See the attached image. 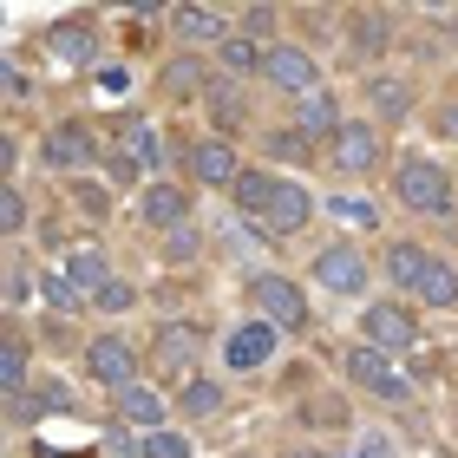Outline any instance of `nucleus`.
<instances>
[{
    "mask_svg": "<svg viewBox=\"0 0 458 458\" xmlns=\"http://www.w3.org/2000/svg\"><path fill=\"white\" fill-rule=\"evenodd\" d=\"M295 131H301V138H341L335 92H308V98H295Z\"/></svg>",
    "mask_w": 458,
    "mask_h": 458,
    "instance_id": "f8f14e48",
    "label": "nucleus"
},
{
    "mask_svg": "<svg viewBox=\"0 0 458 458\" xmlns=\"http://www.w3.org/2000/svg\"><path fill=\"white\" fill-rule=\"evenodd\" d=\"M66 282L79 288V295H106V288H112V268H106V256H98V249H72Z\"/></svg>",
    "mask_w": 458,
    "mask_h": 458,
    "instance_id": "f3484780",
    "label": "nucleus"
},
{
    "mask_svg": "<svg viewBox=\"0 0 458 458\" xmlns=\"http://www.w3.org/2000/svg\"><path fill=\"white\" fill-rule=\"evenodd\" d=\"M216 406H223V386H216V380H191V386H183V412H197V420H210Z\"/></svg>",
    "mask_w": 458,
    "mask_h": 458,
    "instance_id": "393cba45",
    "label": "nucleus"
},
{
    "mask_svg": "<svg viewBox=\"0 0 458 458\" xmlns=\"http://www.w3.org/2000/svg\"><path fill=\"white\" fill-rule=\"evenodd\" d=\"M39 295H47V308H59V315H72V308H79V288L66 276H47V282H39Z\"/></svg>",
    "mask_w": 458,
    "mask_h": 458,
    "instance_id": "cd10ccee",
    "label": "nucleus"
},
{
    "mask_svg": "<svg viewBox=\"0 0 458 458\" xmlns=\"http://www.w3.org/2000/svg\"><path fill=\"white\" fill-rule=\"evenodd\" d=\"M183 216H191V197L171 191V183H151L144 191V223L151 229H183Z\"/></svg>",
    "mask_w": 458,
    "mask_h": 458,
    "instance_id": "dca6fc26",
    "label": "nucleus"
},
{
    "mask_svg": "<svg viewBox=\"0 0 458 458\" xmlns=\"http://www.w3.org/2000/svg\"><path fill=\"white\" fill-rule=\"evenodd\" d=\"M216 53H223V66H229V72H249V66H268V53H262V47H256V39H249V33H236V39H223V47H216Z\"/></svg>",
    "mask_w": 458,
    "mask_h": 458,
    "instance_id": "b1692460",
    "label": "nucleus"
},
{
    "mask_svg": "<svg viewBox=\"0 0 458 458\" xmlns=\"http://www.w3.org/2000/svg\"><path fill=\"white\" fill-rule=\"evenodd\" d=\"M164 86H171V92H191V86H197V66H191V59L171 66V72H164Z\"/></svg>",
    "mask_w": 458,
    "mask_h": 458,
    "instance_id": "f704fd0d",
    "label": "nucleus"
},
{
    "mask_svg": "<svg viewBox=\"0 0 458 458\" xmlns=\"http://www.w3.org/2000/svg\"><path fill=\"white\" fill-rule=\"evenodd\" d=\"M268 86H282V92H295V98H308V92H321V72H315V59H308L301 47H268Z\"/></svg>",
    "mask_w": 458,
    "mask_h": 458,
    "instance_id": "423d86ee",
    "label": "nucleus"
},
{
    "mask_svg": "<svg viewBox=\"0 0 458 458\" xmlns=\"http://www.w3.org/2000/svg\"><path fill=\"white\" fill-rule=\"evenodd\" d=\"M367 98H373V118H380V124H393V118H406V112H412V92L400 86V79H373Z\"/></svg>",
    "mask_w": 458,
    "mask_h": 458,
    "instance_id": "aec40b11",
    "label": "nucleus"
},
{
    "mask_svg": "<svg viewBox=\"0 0 458 458\" xmlns=\"http://www.w3.org/2000/svg\"><path fill=\"white\" fill-rule=\"evenodd\" d=\"M426 262H432V256H426L420 242H393V249H386V276L400 282V288H420V276H426Z\"/></svg>",
    "mask_w": 458,
    "mask_h": 458,
    "instance_id": "6ab92c4d",
    "label": "nucleus"
},
{
    "mask_svg": "<svg viewBox=\"0 0 458 458\" xmlns=\"http://www.w3.org/2000/svg\"><path fill=\"white\" fill-rule=\"evenodd\" d=\"M393 191H400V203H406V210H420V216H439V210H452V177L439 171V164H426V157L400 164Z\"/></svg>",
    "mask_w": 458,
    "mask_h": 458,
    "instance_id": "f03ea898",
    "label": "nucleus"
},
{
    "mask_svg": "<svg viewBox=\"0 0 458 458\" xmlns=\"http://www.w3.org/2000/svg\"><path fill=\"white\" fill-rule=\"evenodd\" d=\"M92 151H98V144H92L86 124H59V131H47V164H59V171H79Z\"/></svg>",
    "mask_w": 458,
    "mask_h": 458,
    "instance_id": "ddd939ff",
    "label": "nucleus"
},
{
    "mask_svg": "<svg viewBox=\"0 0 458 458\" xmlns=\"http://www.w3.org/2000/svg\"><path fill=\"white\" fill-rule=\"evenodd\" d=\"M412 295H420L426 308H458V276H452V262H439V256H432Z\"/></svg>",
    "mask_w": 458,
    "mask_h": 458,
    "instance_id": "a211bd4d",
    "label": "nucleus"
},
{
    "mask_svg": "<svg viewBox=\"0 0 458 458\" xmlns=\"http://www.w3.org/2000/svg\"><path fill=\"white\" fill-rule=\"evenodd\" d=\"M249 301H256V315L268 327H308V301L288 276H256L249 282Z\"/></svg>",
    "mask_w": 458,
    "mask_h": 458,
    "instance_id": "7ed1b4c3",
    "label": "nucleus"
},
{
    "mask_svg": "<svg viewBox=\"0 0 458 458\" xmlns=\"http://www.w3.org/2000/svg\"><path fill=\"white\" fill-rule=\"evenodd\" d=\"M171 20H177L183 39H216V47H223V13H210V7H177Z\"/></svg>",
    "mask_w": 458,
    "mask_h": 458,
    "instance_id": "4be33fe9",
    "label": "nucleus"
},
{
    "mask_svg": "<svg viewBox=\"0 0 458 458\" xmlns=\"http://www.w3.org/2000/svg\"><path fill=\"white\" fill-rule=\"evenodd\" d=\"M0 223H7V229H20V223H27V197H20V191H7V197H0Z\"/></svg>",
    "mask_w": 458,
    "mask_h": 458,
    "instance_id": "473e14b6",
    "label": "nucleus"
},
{
    "mask_svg": "<svg viewBox=\"0 0 458 458\" xmlns=\"http://www.w3.org/2000/svg\"><path fill=\"white\" fill-rule=\"evenodd\" d=\"M335 164L341 171H373V164H380V131H373V124H341Z\"/></svg>",
    "mask_w": 458,
    "mask_h": 458,
    "instance_id": "9d476101",
    "label": "nucleus"
},
{
    "mask_svg": "<svg viewBox=\"0 0 458 458\" xmlns=\"http://www.w3.org/2000/svg\"><path fill=\"white\" fill-rule=\"evenodd\" d=\"M197 347H203V327H191V321H171V327H157V347H151V353H157L164 367H177V373H183V367L197 360Z\"/></svg>",
    "mask_w": 458,
    "mask_h": 458,
    "instance_id": "2eb2a0df",
    "label": "nucleus"
},
{
    "mask_svg": "<svg viewBox=\"0 0 458 458\" xmlns=\"http://www.w3.org/2000/svg\"><path fill=\"white\" fill-rule=\"evenodd\" d=\"M210 106H216V118H223V124H242V106H236V92H229V86H216V92H210Z\"/></svg>",
    "mask_w": 458,
    "mask_h": 458,
    "instance_id": "2f4dec72",
    "label": "nucleus"
},
{
    "mask_svg": "<svg viewBox=\"0 0 458 458\" xmlns=\"http://www.w3.org/2000/svg\"><path fill=\"white\" fill-rule=\"evenodd\" d=\"M242 27H249V39L268 33V27H276V7H249V13H242Z\"/></svg>",
    "mask_w": 458,
    "mask_h": 458,
    "instance_id": "c9c22d12",
    "label": "nucleus"
},
{
    "mask_svg": "<svg viewBox=\"0 0 458 458\" xmlns=\"http://www.w3.org/2000/svg\"><path fill=\"white\" fill-rule=\"evenodd\" d=\"M191 177H197V183H242L236 151H229L223 138H203L197 151H191Z\"/></svg>",
    "mask_w": 458,
    "mask_h": 458,
    "instance_id": "9b49d317",
    "label": "nucleus"
},
{
    "mask_svg": "<svg viewBox=\"0 0 458 458\" xmlns=\"http://www.w3.org/2000/svg\"><path fill=\"white\" fill-rule=\"evenodd\" d=\"M268 353H276V327H268V321L256 315V321H242L236 335H229V347H223V360L236 367V373H256V367L268 360Z\"/></svg>",
    "mask_w": 458,
    "mask_h": 458,
    "instance_id": "6e6552de",
    "label": "nucleus"
},
{
    "mask_svg": "<svg viewBox=\"0 0 458 458\" xmlns=\"http://www.w3.org/2000/svg\"><path fill=\"white\" fill-rule=\"evenodd\" d=\"M144 458H191V445H183L177 432H151V439H144Z\"/></svg>",
    "mask_w": 458,
    "mask_h": 458,
    "instance_id": "c756f323",
    "label": "nucleus"
},
{
    "mask_svg": "<svg viewBox=\"0 0 458 458\" xmlns=\"http://www.w3.org/2000/svg\"><path fill=\"white\" fill-rule=\"evenodd\" d=\"M360 327H367V347H412V335H420L400 301H373Z\"/></svg>",
    "mask_w": 458,
    "mask_h": 458,
    "instance_id": "1a4fd4ad",
    "label": "nucleus"
},
{
    "mask_svg": "<svg viewBox=\"0 0 458 458\" xmlns=\"http://www.w3.org/2000/svg\"><path fill=\"white\" fill-rule=\"evenodd\" d=\"M439 131H445V138H458V98H452V106L439 112Z\"/></svg>",
    "mask_w": 458,
    "mask_h": 458,
    "instance_id": "4c0bfd02",
    "label": "nucleus"
},
{
    "mask_svg": "<svg viewBox=\"0 0 458 458\" xmlns=\"http://www.w3.org/2000/svg\"><path fill=\"white\" fill-rule=\"evenodd\" d=\"M171 256H177V262L197 256V236H191V229H171Z\"/></svg>",
    "mask_w": 458,
    "mask_h": 458,
    "instance_id": "e433bc0d",
    "label": "nucleus"
},
{
    "mask_svg": "<svg viewBox=\"0 0 458 458\" xmlns=\"http://www.w3.org/2000/svg\"><path fill=\"white\" fill-rule=\"evenodd\" d=\"M124 138H131V157L138 164H157V131H144V124L131 118V124H124Z\"/></svg>",
    "mask_w": 458,
    "mask_h": 458,
    "instance_id": "c85d7f7f",
    "label": "nucleus"
},
{
    "mask_svg": "<svg viewBox=\"0 0 458 458\" xmlns=\"http://www.w3.org/2000/svg\"><path fill=\"white\" fill-rule=\"evenodd\" d=\"M47 47H53V59H66V66H86L98 39H92L86 27H53V33H47Z\"/></svg>",
    "mask_w": 458,
    "mask_h": 458,
    "instance_id": "412c9836",
    "label": "nucleus"
},
{
    "mask_svg": "<svg viewBox=\"0 0 458 458\" xmlns=\"http://www.w3.org/2000/svg\"><path fill=\"white\" fill-rule=\"evenodd\" d=\"M347 373H353V380H360L367 393H380V400H406V393H412V386H406V373L393 367L380 347H353V353H347Z\"/></svg>",
    "mask_w": 458,
    "mask_h": 458,
    "instance_id": "39448f33",
    "label": "nucleus"
},
{
    "mask_svg": "<svg viewBox=\"0 0 458 458\" xmlns=\"http://www.w3.org/2000/svg\"><path fill=\"white\" fill-rule=\"evenodd\" d=\"M0 380H7V406H13L20 386H27V353H20V341H7V353H0Z\"/></svg>",
    "mask_w": 458,
    "mask_h": 458,
    "instance_id": "a878e982",
    "label": "nucleus"
},
{
    "mask_svg": "<svg viewBox=\"0 0 458 458\" xmlns=\"http://www.w3.org/2000/svg\"><path fill=\"white\" fill-rule=\"evenodd\" d=\"M327 210H335L341 223H360V229H373V216H380L367 197H327Z\"/></svg>",
    "mask_w": 458,
    "mask_h": 458,
    "instance_id": "bb28decb",
    "label": "nucleus"
},
{
    "mask_svg": "<svg viewBox=\"0 0 458 458\" xmlns=\"http://www.w3.org/2000/svg\"><path fill=\"white\" fill-rule=\"evenodd\" d=\"M138 295H131V288H124V282H112L106 288V295H98V308H106V315H124V308H131Z\"/></svg>",
    "mask_w": 458,
    "mask_h": 458,
    "instance_id": "72a5a7b5",
    "label": "nucleus"
},
{
    "mask_svg": "<svg viewBox=\"0 0 458 458\" xmlns=\"http://www.w3.org/2000/svg\"><path fill=\"white\" fill-rule=\"evenodd\" d=\"M373 53H386V27H380V13H353V59H373Z\"/></svg>",
    "mask_w": 458,
    "mask_h": 458,
    "instance_id": "5701e85b",
    "label": "nucleus"
},
{
    "mask_svg": "<svg viewBox=\"0 0 458 458\" xmlns=\"http://www.w3.org/2000/svg\"><path fill=\"white\" fill-rule=\"evenodd\" d=\"M315 282L335 288V295H360V288H367V256H360L353 242L321 249V256H315Z\"/></svg>",
    "mask_w": 458,
    "mask_h": 458,
    "instance_id": "20e7f679",
    "label": "nucleus"
},
{
    "mask_svg": "<svg viewBox=\"0 0 458 458\" xmlns=\"http://www.w3.org/2000/svg\"><path fill=\"white\" fill-rule=\"evenodd\" d=\"M268 151H276V157H308V138L301 131H276V138H268Z\"/></svg>",
    "mask_w": 458,
    "mask_h": 458,
    "instance_id": "7c9ffc66",
    "label": "nucleus"
},
{
    "mask_svg": "<svg viewBox=\"0 0 458 458\" xmlns=\"http://www.w3.org/2000/svg\"><path fill=\"white\" fill-rule=\"evenodd\" d=\"M118 420L138 426L144 439H151V432H164V400H157L151 386H124V393H118Z\"/></svg>",
    "mask_w": 458,
    "mask_h": 458,
    "instance_id": "4468645a",
    "label": "nucleus"
},
{
    "mask_svg": "<svg viewBox=\"0 0 458 458\" xmlns=\"http://www.w3.org/2000/svg\"><path fill=\"white\" fill-rule=\"evenodd\" d=\"M86 373H92V380L98 386H138V353L131 347H124V341H92L86 347Z\"/></svg>",
    "mask_w": 458,
    "mask_h": 458,
    "instance_id": "0eeeda50",
    "label": "nucleus"
},
{
    "mask_svg": "<svg viewBox=\"0 0 458 458\" xmlns=\"http://www.w3.org/2000/svg\"><path fill=\"white\" fill-rule=\"evenodd\" d=\"M236 210L256 216L268 236H295V229L308 223V210H315V197H308L301 183L268 177V171H242V183H236Z\"/></svg>",
    "mask_w": 458,
    "mask_h": 458,
    "instance_id": "f257e3e1",
    "label": "nucleus"
}]
</instances>
